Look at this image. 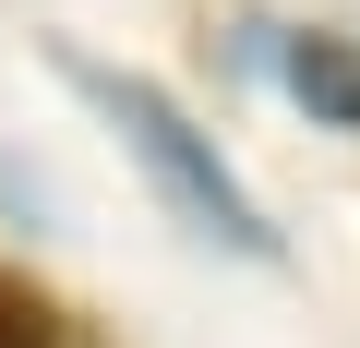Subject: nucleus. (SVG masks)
Listing matches in <instances>:
<instances>
[{"label":"nucleus","mask_w":360,"mask_h":348,"mask_svg":"<svg viewBox=\"0 0 360 348\" xmlns=\"http://www.w3.org/2000/svg\"><path fill=\"white\" fill-rule=\"evenodd\" d=\"M84 96H108L120 108V132L144 144V168H156V181L180 193V217H193V228H217V240H240V252H264V217L240 205V181H229V168L193 144V132H180V108L156 96V84H120V72H84Z\"/></svg>","instance_id":"nucleus-1"},{"label":"nucleus","mask_w":360,"mask_h":348,"mask_svg":"<svg viewBox=\"0 0 360 348\" xmlns=\"http://www.w3.org/2000/svg\"><path fill=\"white\" fill-rule=\"evenodd\" d=\"M276 72H288L324 120H360V60H348L336 37H288V60H276Z\"/></svg>","instance_id":"nucleus-2"}]
</instances>
